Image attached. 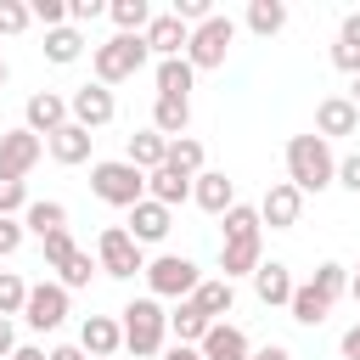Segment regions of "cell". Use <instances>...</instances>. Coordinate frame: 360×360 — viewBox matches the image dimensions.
<instances>
[{
  "label": "cell",
  "mask_w": 360,
  "mask_h": 360,
  "mask_svg": "<svg viewBox=\"0 0 360 360\" xmlns=\"http://www.w3.org/2000/svg\"><path fill=\"white\" fill-rule=\"evenodd\" d=\"M253 360H292V349L287 343H264V349H253Z\"/></svg>",
  "instance_id": "48"
},
{
  "label": "cell",
  "mask_w": 360,
  "mask_h": 360,
  "mask_svg": "<svg viewBox=\"0 0 360 360\" xmlns=\"http://www.w3.org/2000/svg\"><path fill=\"white\" fill-rule=\"evenodd\" d=\"M349 292H354V304H360V264L349 270Z\"/></svg>",
  "instance_id": "51"
},
{
  "label": "cell",
  "mask_w": 360,
  "mask_h": 360,
  "mask_svg": "<svg viewBox=\"0 0 360 360\" xmlns=\"http://www.w3.org/2000/svg\"><path fill=\"white\" fill-rule=\"evenodd\" d=\"M191 202H197L202 214H225V208H236V180H231L225 169H202V174L191 180Z\"/></svg>",
  "instance_id": "16"
},
{
  "label": "cell",
  "mask_w": 360,
  "mask_h": 360,
  "mask_svg": "<svg viewBox=\"0 0 360 360\" xmlns=\"http://www.w3.org/2000/svg\"><path fill=\"white\" fill-rule=\"evenodd\" d=\"M287 309H292V321H298V326H321V321L332 315V298H326V292H321L315 281H298V287H292V304H287Z\"/></svg>",
  "instance_id": "26"
},
{
  "label": "cell",
  "mask_w": 360,
  "mask_h": 360,
  "mask_svg": "<svg viewBox=\"0 0 360 360\" xmlns=\"http://www.w3.org/2000/svg\"><path fill=\"white\" fill-rule=\"evenodd\" d=\"M79 349H84L90 360H118V349H124V326H118L112 315H84V326H79Z\"/></svg>",
  "instance_id": "14"
},
{
  "label": "cell",
  "mask_w": 360,
  "mask_h": 360,
  "mask_svg": "<svg viewBox=\"0 0 360 360\" xmlns=\"http://www.w3.org/2000/svg\"><path fill=\"white\" fill-rule=\"evenodd\" d=\"M62 124H73V112H68V96H56V90H34V96L22 101V129H34L39 141H51Z\"/></svg>",
  "instance_id": "10"
},
{
  "label": "cell",
  "mask_w": 360,
  "mask_h": 360,
  "mask_svg": "<svg viewBox=\"0 0 360 360\" xmlns=\"http://www.w3.org/2000/svg\"><path fill=\"white\" fill-rule=\"evenodd\" d=\"M22 231H34V236L45 242L51 231H68V208H62L56 197H45V202H28V214H22Z\"/></svg>",
  "instance_id": "30"
},
{
  "label": "cell",
  "mask_w": 360,
  "mask_h": 360,
  "mask_svg": "<svg viewBox=\"0 0 360 360\" xmlns=\"http://www.w3.org/2000/svg\"><path fill=\"white\" fill-rule=\"evenodd\" d=\"M107 17H112V28H118V34H146L158 11H152L146 0H112V6H107Z\"/></svg>",
  "instance_id": "31"
},
{
  "label": "cell",
  "mask_w": 360,
  "mask_h": 360,
  "mask_svg": "<svg viewBox=\"0 0 360 360\" xmlns=\"http://www.w3.org/2000/svg\"><path fill=\"white\" fill-rule=\"evenodd\" d=\"M287 180L309 197V191H326L338 186V158H332V141H321L315 129L309 135H292L287 141Z\"/></svg>",
  "instance_id": "1"
},
{
  "label": "cell",
  "mask_w": 360,
  "mask_h": 360,
  "mask_svg": "<svg viewBox=\"0 0 360 360\" xmlns=\"http://www.w3.org/2000/svg\"><path fill=\"white\" fill-rule=\"evenodd\" d=\"M34 22V6H22V0H0V34H22Z\"/></svg>",
  "instance_id": "40"
},
{
  "label": "cell",
  "mask_w": 360,
  "mask_h": 360,
  "mask_svg": "<svg viewBox=\"0 0 360 360\" xmlns=\"http://www.w3.org/2000/svg\"><path fill=\"white\" fill-rule=\"evenodd\" d=\"M309 281H315V287H321V292H326V298L338 304V298L349 292V264H338V259H326V264H315V276H309Z\"/></svg>",
  "instance_id": "36"
},
{
  "label": "cell",
  "mask_w": 360,
  "mask_h": 360,
  "mask_svg": "<svg viewBox=\"0 0 360 360\" xmlns=\"http://www.w3.org/2000/svg\"><path fill=\"white\" fill-rule=\"evenodd\" d=\"M169 169H180V174H202V141L197 135H180V141H169Z\"/></svg>",
  "instance_id": "34"
},
{
  "label": "cell",
  "mask_w": 360,
  "mask_h": 360,
  "mask_svg": "<svg viewBox=\"0 0 360 360\" xmlns=\"http://www.w3.org/2000/svg\"><path fill=\"white\" fill-rule=\"evenodd\" d=\"M124 158H129L141 174H152V169H163V163H169V135H158V129L146 124V129H135V135H129Z\"/></svg>",
  "instance_id": "20"
},
{
  "label": "cell",
  "mask_w": 360,
  "mask_h": 360,
  "mask_svg": "<svg viewBox=\"0 0 360 360\" xmlns=\"http://www.w3.org/2000/svg\"><path fill=\"white\" fill-rule=\"evenodd\" d=\"M264 264V236H248V242H219V276L236 281V276H253Z\"/></svg>",
  "instance_id": "19"
},
{
  "label": "cell",
  "mask_w": 360,
  "mask_h": 360,
  "mask_svg": "<svg viewBox=\"0 0 360 360\" xmlns=\"http://www.w3.org/2000/svg\"><path fill=\"white\" fill-rule=\"evenodd\" d=\"M96 270H101V264H96V259H90L84 248H79V253H73V259H68V264L56 270V281H62V287L73 292V287H90V276H96Z\"/></svg>",
  "instance_id": "37"
},
{
  "label": "cell",
  "mask_w": 360,
  "mask_h": 360,
  "mask_svg": "<svg viewBox=\"0 0 360 360\" xmlns=\"http://www.w3.org/2000/svg\"><path fill=\"white\" fill-rule=\"evenodd\" d=\"M208 326H214V321H208L191 298H180V304L169 309V332H174V343H191V349H197V343L208 338Z\"/></svg>",
  "instance_id": "27"
},
{
  "label": "cell",
  "mask_w": 360,
  "mask_h": 360,
  "mask_svg": "<svg viewBox=\"0 0 360 360\" xmlns=\"http://www.w3.org/2000/svg\"><path fill=\"white\" fill-rule=\"evenodd\" d=\"M158 360H202V349H191V343H174V349H163Z\"/></svg>",
  "instance_id": "46"
},
{
  "label": "cell",
  "mask_w": 360,
  "mask_h": 360,
  "mask_svg": "<svg viewBox=\"0 0 360 360\" xmlns=\"http://www.w3.org/2000/svg\"><path fill=\"white\" fill-rule=\"evenodd\" d=\"M22 321H28L34 332H56V326L68 321V287H62V281H39V287H28V309H22Z\"/></svg>",
  "instance_id": "11"
},
{
  "label": "cell",
  "mask_w": 360,
  "mask_h": 360,
  "mask_svg": "<svg viewBox=\"0 0 360 360\" xmlns=\"http://www.w3.org/2000/svg\"><path fill=\"white\" fill-rule=\"evenodd\" d=\"M34 22H45V34H51V28L68 22V6L62 0H34Z\"/></svg>",
  "instance_id": "41"
},
{
  "label": "cell",
  "mask_w": 360,
  "mask_h": 360,
  "mask_svg": "<svg viewBox=\"0 0 360 360\" xmlns=\"http://www.w3.org/2000/svg\"><path fill=\"white\" fill-rule=\"evenodd\" d=\"M219 219H225V242H248V236H264V219H259V208H253V202H236V208H225Z\"/></svg>",
  "instance_id": "32"
},
{
  "label": "cell",
  "mask_w": 360,
  "mask_h": 360,
  "mask_svg": "<svg viewBox=\"0 0 360 360\" xmlns=\"http://www.w3.org/2000/svg\"><path fill=\"white\" fill-rule=\"evenodd\" d=\"M146 287H152V298H191L197 287H202V270L186 259V253H158V259H146Z\"/></svg>",
  "instance_id": "5"
},
{
  "label": "cell",
  "mask_w": 360,
  "mask_h": 360,
  "mask_svg": "<svg viewBox=\"0 0 360 360\" xmlns=\"http://www.w3.org/2000/svg\"><path fill=\"white\" fill-rule=\"evenodd\" d=\"M186 45H191V28H186L174 11H158L152 28H146V51H152L158 62H169V56H186Z\"/></svg>",
  "instance_id": "15"
},
{
  "label": "cell",
  "mask_w": 360,
  "mask_h": 360,
  "mask_svg": "<svg viewBox=\"0 0 360 360\" xmlns=\"http://www.w3.org/2000/svg\"><path fill=\"white\" fill-rule=\"evenodd\" d=\"M197 349H202V360H253L248 332H242V326H231V321H214V326H208V338H202Z\"/></svg>",
  "instance_id": "18"
},
{
  "label": "cell",
  "mask_w": 360,
  "mask_h": 360,
  "mask_svg": "<svg viewBox=\"0 0 360 360\" xmlns=\"http://www.w3.org/2000/svg\"><path fill=\"white\" fill-rule=\"evenodd\" d=\"M90 191L112 208H135V202H146V174L129 158H101V163H90Z\"/></svg>",
  "instance_id": "4"
},
{
  "label": "cell",
  "mask_w": 360,
  "mask_h": 360,
  "mask_svg": "<svg viewBox=\"0 0 360 360\" xmlns=\"http://www.w3.org/2000/svg\"><path fill=\"white\" fill-rule=\"evenodd\" d=\"M51 360H90V354H84L79 343H56V349H51Z\"/></svg>",
  "instance_id": "49"
},
{
  "label": "cell",
  "mask_w": 360,
  "mask_h": 360,
  "mask_svg": "<svg viewBox=\"0 0 360 360\" xmlns=\"http://www.w3.org/2000/svg\"><path fill=\"white\" fill-rule=\"evenodd\" d=\"M360 129V107L349 101V96H321V107H315V135L321 141H343V135H354Z\"/></svg>",
  "instance_id": "13"
},
{
  "label": "cell",
  "mask_w": 360,
  "mask_h": 360,
  "mask_svg": "<svg viewBox=\"0 0 360 360\" xmlns=\"http://www.w3.org/2000/svg\"><path fill=\"white\" fill-rule=\"evenodd\" d=\"M338 349H343V360H360V321H354V326L338 338Z\"/></svg>",
  "instance_id": "45"
},
{
  "label": "cell",
  "mask_w": 360,
  "mask_h": 360,
  "mask_svg": "<svg viewBox=\"0 0 360 360\" xmlns=\"http://www.w3.org/2000/svg\"><path fill=\"white\" fill-rule=\"evenodd\" d=\"M146 34H112L107 45H90V73H96V84H124V79H135L141 68H146Z\"/></svg>",
  "instance_id": "3"
},
{
  "label": "cell",
  "mask_w": 360,
  "mask_h": 360,
  "mask_svg": "<svg viewBox=\"0 0 360 360\" xmlns=\"http://www.w3.org/2000/svg\"><path fill=\"white\" fill-rule=\"evenodd\" d=\"M11 349H17V332H11V321L0 315V360H11Z\"/></svg>",
  "instance_id": "47"
},
{
  "label": "cell",
  "mask_w": 360,
  "mask_h": 360,
  "mask_svg": "<svg viewBox=\"0 0 360 360\" xmlns=\"http://www.w3.org/2000/svg\"><path fill=\"white\" fill-rule=\"evenodd\" d=\"M158 96H169V101H191V84H197V68L186 62V56H169V62H158Z\"/></svg>",
  "instance_id": "23"
},
{
  "label": "cell",
  "mask_w": 360,
  "mask_h": 360,
  "mask_svg": "<svg viewBox=\"0 0 360 360\" xmlns=\"http://www.w3.org/2000/svg\"><path fill=\"white\" fill-rule=\"evenodd\" d=\"M6 79H11V68H6V56H0V84H6Z\"/></svg>",
  "instance_id": "53"
},
{
  "label": "cell",
  "mask_w": 360,
  "mask_h": 360,
  "mask_svg": "<svg viewBox=\"0 0 360 360\" xmlns=\"http://www.w3.org/2000/svg\"><path fill=\"white\" fill-rule=\"evenodd\" d=\"M90 141H96L90 129H79V124H62V129L45 141V152H51L62 169H73V163H84V158H90Z\"/></svg>",
  "instance_id": "24"
},
{
  "label": "cell",
  "mask_w": 360,
  "mask_h": 360,
  "mask_svg": "<svg viewBox=\"0 0 360 360\" xmlns=\"http://www.w3.org/2000/svg\"><path fill=\"white\" fill-rule=\"evenodd\" d=\"M349 101H354V107H360V79H354V84H349Z\"/></svg>",
  "instance_id": "52"
},
{
  "label": "cell",
  "mask_w": 360,
  "mask_h": 360,
  "mask_svg": "<svg viewBox=\"0 0 360 360\" xmlns=\"http://www.w3.org/2000/svg\"><path fill=\"white\" fill-rule=\"evenodd\" d=\"M191 304H197L208 321H225L231 304H236V281H225V276H202V287L191 292Z\"/></svg>",
  "instance_id": "25"
},
{
  "label": "cell",
  "mask_w": 360,
  "mask_h": 360,
  "mask_svg": "<svg viewBox=\"0 0 360 360\" xmlns=\"http://www.w3.org/2000/svg\"><path fill=\"white\" fill-rule=\"evenodd\" d=\"M146 197L152 202H163V208H180V202H191V174H180V169H152L146 174Z\"/></svg>",
  "instance_id": "22"
},
{
  "label": "cell",
  "mask_w": 360,
  "mask_h": 360,
  "mask_svg": "<svg viewBox=\"0 0 360 360\" xmlns=\"http://www.w3.org/2000/svg\"><path fill=\"white\" fill-rule=\"evenodd\" d=\"M292 287H298V281L287 276L281 259H264V264L253 270V292H259V304H270V309H276V304H292Z\"/></svg>",
  "instance_id": "21"
},
{
  "label": "cell",
  "mask_w": 360,
  "mask_h": 360,
  "mask_svg": "<svg viewBox=\"0 0 360 360\" xmlns=\"http://www.w3.org/2000/svg\"><path fill=\"white\" fill-rule=\"evenodd\" d=\"M68 112H73V124L79 129H107L112 118H118V101H112V90L107 84H79L73 96H68Z\"/></svg>",
  "instance_id": "8"
},
{
  "label": "cell",
  "mask_w": 360,
  "mask_h": 360,
  "mask_svg": "<svg viewBox=\"0 0 360 360\" xmlns=\"http://www.w3.org/2000/svg\"><path fill=\"white\" fill-rule=\"evenodd\" d=\"M169 225H174V208H163V202H152V197H146V202H135V208H129V225H124V231H129L141 248H152V242H163V236H169Z\"/></svg>",
  "instance_id": "17"
},
{
  "label": "cell",
  "mask_w": 360,
  "mask_h": 360,
  "mask_svg": "<svg viewBox=\"0 0 360 360\" xmlns=\"http://www.w3.org/2000/svg\"><path fill=\"white\" fill-rule=\"evenodd\" d=\"M152 129L169 135V141H180V135L191 129V101H169V96H158V101H152Z\"/></svg>",
  "instance_id": "28"
},
{
  "label": "cell",
  "mask_w": 360,
  "mask_h": 360,
  "mask_svg": "<svg viewBox=\"0 0 360 360\" xmlns=\"http://www.w3.org/2000/svg\"><path fill=\"white\" fill-rule=\"evenodd\" d=\"M124 321V349L129 354H141V360H152V354H163V338H169V309H163V298H129L124 309H118Z\"/></svg>",
  "instance_id": "2"
},
{
  "label": "cell",
  "mask_w": 360,
  "mask_h": 360,
  "mask_svg": "<svg viewBox=\"0 0 360 360\" xmlns=\"http://www.w3.org/2000/svg\"><path fill=\"white\" fill-rule=\"evenodd\" d=\"M11 360H51V354H45V349H34V343H17V349H11Z\"/></svg>",
  "instance_id": "50"
},
{
  "label": "cell",
  "mask_w": 360,
  "mask_h": 360,
  "mask_svg": "<svg viewBox=\"0 0 360 360\" xmlns=\"http://www.w3.org/2000/svg\"><path fill=\"white\" fill-rule=\"evenodd\" d=\"M79 56H84V34H79L73 22H62V28H51V34H45V62L68 68V62H79Z\"/></svg>",
  "instance_id": "29"
},
{
  "label": "cell",
  "mask_w": 360,
  "mask_h": 360,
  "mask_svg": "<svg viewBox=\"0 0 360 360\" xmlns=\"http://www.w3.org/2000/svg\"><path fill=\"white\" fill-rule=\"evenodd\" d=\"M39 158H45V141H39L34 129H22V124H17V129H6V135H0V180H22Z\"/></svg>",
  "instance_id": "9"
},
{
  "label": "cell",
  "mask_w": 360,
  "mask_h": 360,
  "mask_svg": "<svg viewBox=\"0 0 360 360\" xmlns=\"http://www.w3.org/2000/svg\"><path fill=\"white\" fill-rule=\"evenodd\" d=\"M28 214V186L22 180H0V219H22Z\"/></svg>",
  "instance_id": "38"
},
{
  "label": "cell",
  "mask_w": 360,
  "mask_h": 360,
  "mask_svg": "<svg viewBox=\"0 0 360 360\" xmlns=\"http://www.w3.org/2000/svg\"><path fill=\"white\" fill-rule=\"evenodd\" d=\"M28 309V281L17 276V270H0V315L11 321V315H22Z\"/></svg>",
  "instance_id": "35"
},
{
  "label": "cell",
  "mask_w": 360,
  "mask_h": 360,
  "mask_svg": "<svg viewBox=\"0 0 360 360\" xmlns=\"http://www.w3.org/2000/svg\"><path fill=\"white\" fill-rule=\"evenodd\" d=\"M39 248H45V264H51V270H62V264L79 253V248H73V231H51Z\"/></svg>",
  "instance_id": "39"
},
{
  "label": "cell",
  "mask_w": 360,
  "mask_h": 360,
  "mask_svg": "<svg viewBox=\"0 0 360 360\" xmlns=\"http://www.w3.org/2000/svg\"><path fill=\"white\" fill-rule=\"evenodd\" d=\"M231 39H236V22H231L225 11H214L202 28H191L186 62H191L197 73H214V68H225V56H231Z\"/></svg>",
  "instance_id": "6"
},
{
  "label": "cell",
  "mask_w": 360,
  "mask_h": 360,
  "mask_svg": "<svg viewBox=\"0 0 360 360\" xmlns=\"http://www.w3.org/2000/svg\"><path fill=\"white\" fill-rule=\"evenodd\" d=\"M338 186L360 197V152H349V158H338Z\"/></svg>",
  "instance_id": "43"
},
{
  "label": "cell",
  "mask_w": 360,
  "mask_h": 360,
  "mask_svg": "<svg viewBox=\"0 0 360 360\" xmlns=\"http://www.w3.org/2000/svg\"><path fill=\"white\" fill-rule=\"evenodd\" d=\"M248 28H253L259 39L281 34V28H287V6H281V0H253V6H248Z\"/></svg>",
  "instance_id": "33"
},
{
  "label": "cell",
  "mask_w": 360,
  "mask_h": 360,
  "mask_svg": "<svg viewBox=\"0 0 360 360\" xmlns=\"http://www.w3.org/2000/svg\"><path fill=\"white\" fill-rule=\"evenodd\" d=\"M298 214H304V191H298L292 180H276V186L259 197V219H264L270 231H292Z\"/></svg>",
  "instance_id": "12"
},
{
  "label": "cell",
  "mask_w": 360,
  "mask_h": 360,
  "mask_svg": "<svg viewBox=\"0 0 360 360\" xmlns=\"http://www.w3.org/2000/svg\"><path fill=\"white\" fill-rule=\"evenodd\" d=\"M22 236H28L22 219H0V259H11V253L22 248Z\"/></svg>",
  "instance_id": "42"
},
{
  "label": "cell",
  "mask_w": 360,
  "mask_h": 360,
  "mask_svg": "<svg viewBox=\"0 0 360 360\" xmlns=\"http://www.w3.org/2000/svg\"><path fill=\"white\" fill-rule=\"evenodd\" d=\"M101 11H107L101 0H73V6H68V22H96Z\"/></svg>",
  "instance_id": "44"
},
{
  "label": "cell",
  "mask_w": 360,
  "mask_h": 360,
  "mask_svg": "<svg viewBox=\"0 0 360 360\" xmlns=\"http://www.w3.org/2000/svg\"><path fill=\"white\" fill-rule=\"evenodd\" d=\"M96 264H101L107 276L129 281V276H146V248H141L124 225H107V231L96 236Z\"/></svg>",
  "instance_id": "7"
}]
</instances>
